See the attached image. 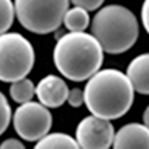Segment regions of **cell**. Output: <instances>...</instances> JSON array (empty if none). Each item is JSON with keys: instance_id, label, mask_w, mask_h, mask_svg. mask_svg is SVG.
Segmentation results:
<instances>
[{"instance_id": "10", "label": "cell", "mask_w": 149, "mask_h": 149, "mask_svg": "<svg viewBox=\"0 0 149 149\" xmlns=\"http://www.w3.org/2000/svg\"><path fill=\"white\" fill-rule=\"evenodd\" d=\"M126 74L138 94L149 95V53L136 55L127 66Z\"/></svg>"}, {"instance_id": "1", "label": "cell", "mask_w": 149, "mask_h": 149, "mask_svg": "<svg viewBox=\"0 0 149 149\" xmlns=\"http://www.w3.org/2000/svg\"><path fill=\"white\" fill-rule=\"evenodd\" d=\"M135 90L126 73L116 68L97 71L84 89V104L94 116L118 120L130 111Z\"/></svg>"}, {"instance_id": "19", "label": "cell", "mask_w": 149, "mask_h": 149, "mask_svg": "<svg viewBox=\"0 0 149 149\" xmlns=\"http://www.w3.org/2000/svg\"><path fill=\"white\" fill-rule=\"evenodd\" d=\"M141 23L149 35V0H144L141 7Z\"/></svg>"}, {"instance_id": "12", "label": "cell", "mask_w": 149, "mask_h": 149, "mask_svg": "<svg viewBox=\"0 0 149 149\" xmlns=\"http://www.w3.org/2000/svg\"><path fill=\"white\" fill-rule=\"evenodd\" d=\"M89 10L79 5H74L71 9L68 8L63 17V24L68 31H85L89 27Z\"/></svg>"}, {"instance_id": "15", "label": "cell", "mask_w": 149, "mask_h": 149, "mask_svg": "<svg viewBox=\"0 0 149 149\" xmlns=\"http://www.w3.org/2000/svg\"><path fill=\"white\" fill-rule=\"evenodd\" d=\"M12 121V108L9 105L7 97L0 91V135L7 131Z\"/></svg>"}, {"instance_id": "11", "label": "cell", "mask_w": 149, "mask_h": 149, "mask_svg": "<svg viewBox=\"0 0 149 149\" xmlns=\"http://www.w3.org/2000/svg\"><path fill=\"white\" fill-rule=\"evenodd\" d=\"M36 149H53V148H64V149H77L80 148L76 139L64 132H52L42 136L35 144Z\"/></svg>"}, {"instance_id": "20", "label": "cell", "mask_w": 149, "mask_h": 149, "mask_svg": "<svg viewBox=\"0 0 149 149\" xmlns=\"http://www.w3.org/2000/svg\"><path fill=\"white\" fill-rule=\"evenodd\" d=\"M143 122L144 125L149 129V105L144 109V113H143Z\"/></svg>"}, {"instance_id": "4", "label": "cell", "mask_w": 149, "mask_h": 149, "mask_svg": "<svg viewBox=\"0 0 149 149\" xmlns=\"http://www.w3.org/2000/svg\"><path fill=\"white\" fill-rule=\"evenodd\" d=\"M70 0H14V10L23 29L37 35L52 33L63 23Z\"/></svg>"}, {"instance_id": "8", "label": "cell", "mask_w": 149, "mask_h": 149, "mask_svg": "<svg viewBox=\"0 0 149 149\" xmlns=\"http://www.w3.org/2000/svg\"><path fill=\"white\" fill-rule=\"evenodd\" d=\"M68 89L66 81L57 74H46L36 85V97L48 108H59L67 102Z\"/></svg>"}, {"instance_id": "16", "label": "cell", "mask_w": 149, "mask_h": 149, "mask_svg": "<svg viewBox=\"0 0 149 149\" xmlns=\"http://www.w3.org/2000/svg\"><path fill=\"white\" fill-rule=\"evenodd\" d=\"M67 103L73 108H79L84 104V90L79 88H73L68 91Z\"/></svg>"}, {"instance_id": "2", "label": "cell", "mask_w": 149, "mask_h": 149, "mask_svg": "<svg viewBox=\"0 0 149 149\" xmlns=\"http://www.w3.org/2000/svg\"><path fill=\"white\" fill-rule=\"evenodd\" d=\"M104 50L93 33L70 31L57 39L53 61L66 79L81 82L91 77L103 64Z\"/></svg>"}, {"instance_id": "17", "label": "cell", "mask_w": 149, "mask_h": 149, "mask_svg": "<svg viewBox=\"0 0 149 149\" xmlns=\"http://www.w3.org/2000/svg\"><path fill=\"white\" fill-rule=\"evenodd\" d=\"M70 1L73 3L74 5L85 8L89 12H94V10H98L103 5L105 0H70Z\"/></svg>"}, {"instance_id": "9", "label": "cell", "mask_w": 149, "mask_h": 149, "mask_svg": "<svg viewBox=\"0 0 149 149\" xmlns=\"http://www.w3.org/2000/svg\"><path fill=\"white\" fill-rule=\"evenodd\" d=\"M113 148H147L149 149V129L144 123L131 122L122 126L114 134Z\"/></svg>"}, {"instance_id": "5", "label": "cell", "mask_w": 149, "mask_h": 149, "mask_svg": "<svg viewBox=\"0 0 149 149\" xmlns=\"http://www.w3.org/2000/svg\"><path fill=\"white\" fill-rule=\"evenodd\" d=\"M35 66V49L19 32L0 35V81L13 82L27 77Z\"/></svg>"}, {"instance_id": "6", "label": "cell", "mask_w": 149, "mask_h": 149, "mask_svg": "<svg viewBox=\"0 0 149 149\" xmlns=\"http://www.w3.org/2000/svg\"><path fill=\"white\" fill-rule=\"evenodd\" d=\"M53 117L48 107L39 102L19 104L14 111L13 126L17 135L26 141H37L52 129Z\"/></svg>"}, {"instance_id": "13", "label": "cell", "mask_w": 149, "mask_h": 149, "mask_svg": "<svg viewBox=\"0 0 149 149\" xmlns=\"http://www.w3.org/2000/svg\"><path fill=\"white\" fill-rule=\"evenodd\" d=\"M9 95L13 99V102L18 104L27 103V102L32 100V98L36 95V85L30 79L23 77L21 80L10 82Z\"/></svg>"}, {"instance_id": "3", "label": "cell", "mask_w": 149, "mask_h": 149, "mask_svg": "<svg viewBox=\"0 0 149 149\" xmlns=\"http://www.w3.org/2000/svg\"><path fill=\"white\" fill-rule=\"evenodd\" d=\"M91 33L104 53L122 54L132 48L139 37V22L129 8L111 4L100 8L91 22Z\"/></svg>"}, {"instance_id": "18", "label": "cell", "mask_w": 149, "mask_h": 149, "mask_svg": "<svg viewBox=\"0 0 149 149\" xmlns=\"http://www.w3.org/2000/svg\"><path fill=\"white\" fill-rule=\"evenodd\" d=\"M1 149H24V144L18 139L9 138L7 140H4L0 144Z\"/></svg>"}, {"instance_id": "7", "label": "cell", "mask_w": 149, "mask_h": 149, "mask_svg": "<svg viewBox=\"0 0 149 149\" xmlns=\"http://www.w3.org/2000/svg\"><path fill=\"white\" fill-rule=\"evenodd\" d=\"M114 134V127L109 120L91 114L79 122L74 139L80 148L107 149L113 144Z\"/></svg>"}, {"instance_id": "14", "label": "cell", "mask_w": 149, "mask_h": 149, "mask_svg": "<svg viewBox=\"0 0 149 149\" xmlns=\"http://www.w3.org/2000/svg\"><path fill=\"white\" fill-rule=\"evenodd\" d=\"M14 18V3L12 0H0V35L10 29Z\"/></svg>"}]
</instances>
